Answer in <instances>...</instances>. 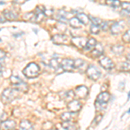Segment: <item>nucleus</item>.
I'll return each mask as SVG.
<instances>
[{
	"mask_svg": "<svg viewBox=\"0 0 130 130\" xmlns=\"http://www.w3.org/2000/svg\"><path fill=\"white\" fill-rule=\"evenodd\" d=\"M61 118L62 121H70L71 120V114L70 113H64L61 115Z\"/></svg>",
	"mask_w": 130,
	"mask_h": 130,
	"instance_id": "nucleus-26",
	"label": "nucleus"
},
{
	"mask_svg": "<svg viewBox=\"0 0 130 130\" xmlns=\"http://www.w3.org/2000/svg\"><path fill=\"white\" fill-rule=\"evenodd\" d=\"M20 127L22 129H26V130L27 129H32V125H31V123L29 121L24 120V121H21Z\"/></svg>",
	"mask_w": 130,
	"mask_h": 130,
	"instance_id": "nucleus-19",
	"label": "nucleus"
},
{
	"mask_svg": "<svg viewBox=\"0 0 130 130\" xmlns=\"http://www.w3.org/2000/svg\"><path fill=\"white\" fill-rule=\"evenodd\" d=\"M52 41L56 44H63V43H66L68 42V37L65 35L57 34L52 37Z\"/></svg>",
	"mask_w": 130,
	"mask_h": 130,
	"instance_id": "nucleus-12",
	"label": "nucleus"
},
{
	"mask_svg": "<svg viewBox=\"0 0 130 130\" xmlns=\"http://www.w3.org/2000/svg\"><path fill=\"white\" fill-rule=\"evenodd\" d=\"M96 40L95 38H89L87 40V43H86V45L84 47L85 50H91V49H94L95 47V44H96Z\"/></svg>",
	"mask_w": 130,
	"mask_h": 130,
	"instance_id": "nucleus-15",
	"label": "nucleus"
},
{
	"mask_svg": "<svg viewBox=\"0 0 130 130\" xmlns=\"http://www.w3.org/2000/svg\"><path fill=\"white\" fill-rule=\"evenodd\" d=\"M17 96V91L14 89H6L4 90L2 94V100L5 102H10L12 100H14Z\"/></svg>",
	"mask_w": 130,
	"mask_h": 130,
	"instance_id": "nucleus-4",
	"label": "nucleus"
},
{
	"mask_svg": "<svg viewBox=\"0 0 130 130\" xmlns=\"http://www.w3.org/2000/svg\"><path fill=\"white\" fill-rule=\"evenodd\" d=\"M10 82L13 85H15L17 89L21 90V91H26L28 89V86L24 82H23L18 76H15V75H12L10 77Z\"/></svg>",
	"mask_w": 130,
	"mask_h": 130,
	"instance_id": "nucleus-5",
	"label": "nucleus"
},
{
	"mask_svg": "<svg viewBox=\"0 0 130 130\" xmlns=\"http://www.w3.org/2000/svg\"><path fill=\"white\" fill-rule=\"evenodd\" d=\"M1 75H2V70H0V76H1Z\"/></svg>",
	"mask_w": 130,
	"mask_h": 130,
	"instance_id": "nucleus-41",
	"label": "nucleus"
},
{
	"mask_svg": "<svg viewBox=\"0 0 130 130\" xmlns=\"http://www.w3.org/2000/svg\"><path fill=\"white\" fill-rule=\"evenodd\" d=\"M39 71H40V68L38 65L35 62H31V63L27 65L26 68L23 70V73L28 78H34L38 75Z\"/></svg>",
	"mask_w": 130,
	"mask_h": 130,
	"instance_id": "nucleus-1",
	"label": "nucleus"
},
{
	"mask_svg": "<svg viewBox=\"0 0 130 130\" xmlns=\"http://www.w3.org/2000/svg\"><path fill=\"white\" fill-rule=\"evenodd\" d=\"M1 127L5 129H13L16 127V122L11 120L3 121L1 123Z\"/></svg>",
	"mask_w": 130,
	"mask_h": 130,
	"instance_id": "nucleus-13",
	"label": "nucleus"
},
{
	"mask_svg": "<svg viewBox=\"0 0 130 130\" xmlns=\"http://www.w3.org/2000/svg\"><path fill=\"white\" fill-rule=\"evenodd\" d=\"M60 63H61V62H60L59 59H51V60H50V66H51L52 68H54V69H57L58 67H59Z\"/></svg>",
	"mask_w": 130,
	"mask_h": 130,
	"instance_id": "nucleus-23",
	"label": "nucleus"
},
{
	"mask_svg": "<svg viewBox=\"0 0 130 130\" xmlns=\"http://www.w3.org/2000/svg\"><path fill=\"white\" fill-rule=\"evenodd\" d=\"M106 4L113 8H116L121 5V2L119 0H106Z\"/></svg>",
	"mask_w": 130,
	"mask_h": 130,
	"instance_id": "nucleus-21",
	"label": "nucleus"
},
{
	"mask_svg": "<svg viewBox=\"0 0 130 130\" xmlns=\"http://www.w3.org/2000/svg\"><path fill=\"white\" fill-rule=\"evenodd\" d=\"M122 39L123 41L125 42V43H129V39H130V34H129V30H127V32L125 33L124 35H123L122 37Z\"/></svg>",
	"mask_w": 130,
	"mask_h": 130,
	"instance_id": "nucleus-28",
	"label": "nucleus"
},
{
	"mask_svg": "<svg viewBox=\"0 0 130 130\" xmlns=\"http://www.w3.org/2000/svg\"><path fill=\"white\" fill-rule=\"evenodd\" d=\"M83 64H84V62H83L82 59H77V60L74 61V68H75V69L81 68Z\"/></svg>",
	"mask_w": 130,
	"mask_h": 130,
	"instance_id": "nucleus-25",
	"label": "nucleus"
},
{
	"mask_svg": "<svg viewBox=\"0 0 130 130\" xmlns=\"http://www.w3.org/2000/svg\"><path fill=\"white\" fill-rule=\"evenodd\" d=\"M75 93H76V95L80 98H85L86 96L88 95V93H89V89H88L87 87L82 85V86H77L75 88Z\"/></svg>",
	"mask_w": 130,
	"mask_h": 130,
	"instance_id": "nucleus-10",
	"label": "nucleus"
},
{
	"mask_svg": "<svg viewBox=\"0 0 130 130\" xmlns=\"http://www.w3.org/2000/svg\"><path fill=\"white\" fill-rule=\"evenodd\" d=\"M62 127H63L64 129H71V128H75V125L74 123H71L70 122V121H65V122H62Z\"/></svg>",
	"mask_w": 130,
	"mask_h": 130,
	"instance_id": "nucleus-22",
	"label": "nucleus"
},
{
	"mask_svg": "<svg viewBox=\"0 0 130 130\" xmlns=\"http://www.w3.org/2000/svg\"><path fill=\"white\" fill-rule=\"evenodd\" d=\"M76 18H78V20L82 23V24H87L89 21V17H88L87 15H85V14H83V13L78 14Z\"/></svg>",
	"mask_w": 130,
	"mask_h": 130,
	"instance_id": "nucleus-18",
	"label": "nucleus"
},
{
	"mask_svg": "<svg viewBox=\"0 0 130 130\" xmlns=\"http://www.w3.org/2000/svg\"><path fill=\"white\" fill-rule=\"evenodd\" d=\"M5 19L2 17H0V23H5Z\"/></svg>",
	"mask_w": 130,
	"mask_h": 130,
	"instance_id": "nucleus-38",
	"label": "nucleus"
},
{
	"mask_svg": "<svg viewBox=\"0 0 130 130\" xmlns=\"http://www.w3.org/2000/svg\"><path fill=\"white\" fill-rule=\"evenodd\" d=\"M0 5H5V2H4V1H0Z\"/></svg>",
	"mask_w": 130,
	"mask_h": 130,
	"instance_id": "nucleus-39",
	"label": "nucleus"
},
{
	"mask_svg": "<svg viewBox=\"0 0 130 130\" xmlns=\"http://www.w3.org/2000/svg\"><path fill=\"white\" fill-rule=\"evenodd\" d=\"M3 115H4L3 117L1 116V120H5V119H6V118H7V115H6V114H5V113H4V114H3Z\"/></svg>",
	"mask_w": 130,
	"mask_h": 130,
	"instance_id": "nucleus-37",
	"label": "nucleus"
},
{
	"mask_svg": "<svg viewBox=\"0 0 130 130\" xmlns=\"http://www.w3.org/2000/svg\"><path fill=\"white\" fill-rule=\"evenodd\" d=\"M110 98V95L107 92H102L99 95L97 96V99H96L95 102V107L97 108V109H103L105 108V106L108 103V100Z\"/></svg>",
	"mask_w": 130,
	"mask_h": 130,
	"instance_id": "nucleus-2",
	"label": "nucleus"
},
{
	"mask_svg": "<svg viewBox=\"0 0 130 130\" xmlns=\"http://www.w3.org/2000/svg\"><path fill=\"white\" fill-rule=\"evenodd\" d=\"M81 108H82V104L80 103V102H78V101H76V100L71 101V102H70L68 103L69 110L73 113L78 112V111L81 109Z\"/></svg>",
	"mask_w": 130,
	"mask_h": 130,
	"instance_id": "nucleus-9",
	"label": "nucleus"
},
{
	"mask_svg": "<svg viewBox=\"0 0 130 130\" xmlns=\"http://www.w3.org/2000/svg\"><path fill=\"white\" fill-rule=\"evenodd\" d=\"M102 115H97V116H96L95 118V120H94V121H93V122H95V123L93 124V126L97 125V124H98V122H99V121H100L101 120H102Z\"/></svg>",
	"mask_w": 130,
	"mask_h": 130,
	"instance_id": "nucleus-32",
	"label": "nucleus"
},
{
	"mask_svg": "<svg viewBox=\"0 0 130 130\" xmlns=\"http://www.w3.org/2000/svg\"><path fill=\"white\" fill-rule=\"evenodd\" d=\"M100 27L102 29V30L107 31L108 30V22H102L100 24Z\"/></svg>",
	"mask_w": 130,
	"mask_h": 130,
	"instance_id": "nucleus-30",
	"label": "nucleus"
},
{
	"mask_svg": "<svg viewBox=\"0 0 130 130\" xmlns=\"http://www.w3.org/2000/svg\"><path fill=\"white\" fill-rule=\"evenodd\" d=\"M90 30H91V33H93V34H98V32L100 30V25L93 24L90 27Z\"/></svg>",
	"mask_w": 130,
	"mask_h": 130,
	"instance_id": "nucleus-24",
	"label": "nucleus"
},
{
	"mask_svg": "<svg viewBox=\"0 0 130 130\" xmlns=\"http://www.w3.org/2000/svg\"><path fill=\"white\" fill-rule=\"evenodd\" d=\"M126 28V22L123 20L120 21V22L114 23L113 25L111 26V31L113 34H119Z\"/></svg>",
	"mask_w": 130,
	"mask_h": 130,
	"instance_id": "nucleus-6",
	"label": "nucleus"
},
{
	"mask_svg": "<svg viewBox=\"0 0 130 130\" xmlns=\"http://www.w3.org/2000/svg\"><path fill=\"white\" fill-rule=\"evenodd\" d=\"M75 96L74 95V93H73V91L72 90H70V91H68V92H65V95H64V98L66 99V98H71L72 99L73 97Z\"/></svg>",
	"mask_w": 130,
	"mask_h": 130,
	"instance_id": "nucleus-29",
	"label": "nucleus"
},
{
	"mask_svg": "<svg viewBox=\"0 0 130 130\" xmlns=\"http://www.w3.org/2000/svg\"><path fill=\"white\" fill-rule=\"evenodd\" d=\"M5 56H6L5 52L4 51V50H0V61H2V60H4V59H5Z\"/></svg>",
	"mask_w": 130,
	"mask_h": 130,
	"instance_id": "nucleus-34",
	"label": "nucleus"
},
{
	"mask_svg": "<svg viewBox=\"0 0 130 130\" xmlns=\"http://www.w3.org/2000/svg\"><path fill=\"white\" fill-rule=\"evenodd\" d=\"M86 74L91 80L97 81L101 76V71L94 65H90L86 70Z\"/></svg>",
	"mask_w": 130,
	"mask_h": 130,
	"instance_id": "nucleus-3",
	"label": "nucleus"
},
{
	"mask_svg": "<svg viewBox=\"0 0 130 130\" xmlns=\"http://www.w3.org/2000/svg\"><path fill=\"white\" fill-rule=\"evenodd\" d=\"M72 43L74 45H75L76 47L82 48V49H84L86 43H87V39L85 37H74L72 38Z\"/></svg>",
	"mask_w": 130,
	"mask_h": 130,
	"instance_id": "nucleus-11",
	"label": "nucleus"
},
{
	"mask_svg": "<svg viewBox=\"0 0 130 130\" xmlns=\"http://www.w3.org/2000/svg\"><path fill=\"white\" fill-rule=\"evenodd\" d=\"M23 34H24V33L22 32V33H21L20 35H23ZM18 36H19V35H14V37H18Z\"/></svg>",
	"mask_w": 130,
	"mask_h": 130,
	"instance_id": "nucleus-40",
	"label": "nucleus"
},
{
	"mask_svg": "<svg viewBox=\"0 0 130 130\" xmlns=\"http://www.w3.org/2000/svg\"><path fill=\"white\" fill-rule=\"evenodd\" d=\"M4 15L9 20H15L18 18V15L16 13H14L13 11H10V10H5L4 11Z\"/></svg>",
	"mask_w": 130,
	"mask_h": 130,
	"instance_id": "nucleus-16",
	"label": "nucleus"
},
{
	"mask_svg": "<svg viewBox=\"0 0 130 130\" xmlns=\"http://www.w3.org/2000/svg\"><path fill=\"white\" fill-rule=\"evenodd\" d=\"M120 70H127L128 71L129 70V63L128 62H124V63H122L121 65V67H120Z\"/></svg>",
	"mask_w": 130,
	"mask_h": 130,
	"instance_id": "nucleus-31",
	"label": "nucleus"
},
{
	"mask_svg": "<svg viewBox=\"0 0 130 130\" xmlns=\"http://www.w3.org/2000/svg\"><path fill=\"white\" fill-rule=\"evenodd\" d=\"M89 19L93 22V24H98V25H100V24L102 23V21H101L100 18H95V17H89Z\"/></svg>",
	"mask_w": 130,
	"mask_h": 130,
	"instance_id": "nucleus-27",
	"label": "nucleus"
},
{
	"mask_svg": "<svg viewBox=\"0 0 130 130\" xmlns=\"http://www.w3.org/2000/svg\"><path fill=\"white\" fill-rule=\"evenodd\" d=\"M111 50H112V51L115 53V55L119 56V55H121V53L123 52L124 47L121 45H115V46H113V47L111 48Z\"/></svg>",
	"mask_w": 130,
	"mask_h": 130,
	"instance_id": "nucleus-17",
	"label": "nucleus"
},
{
	"mask_svg": "<svg viewBox=\"0 0 130 130\" xmlns=\"http://www.w3.org/2000/svg\"><path fill=\"white\" fill-rule=\"evenodd\" d=\"M61 67L64 71H72L74 70V61L71 59H64L61 62Z\"/></svg>",
	"mask_w": 130,
	"mask_h": 130,
	"instance_id": "nucleus-7",
	"label": "nucleus"
},
{
	"mask_svg": "<svg viewBox=\"0 0 130 130\" xmlns=\"http://www.w3.org/2000/svg\"><path fill=\"white\" fill-rule=\"evenodd\" d=\"M43 14H45L47 16H50L53 14V11L52 10H45V11H43Z\"/></svg>",
	"mask_w": 130,
	"mask_h": 130,
	"instance_id": "nucleus-36",
	"label": "nucleus"
},
{
	"mask_svg": "<svg viewBox=\"0 0 130 130\" xmlns=\"http://www.w3.org/2000/svg\"><path fill=\"white\" fill-rule=\"evenodd\" d=\"M121 6H122V8L124 10H129V3L128 2H123L122 5H121Z\"/></svg>",
	"mask_w": 130,
	"mask_h": 130,
	"instance_id": "nucleus-33",
	"label": "nucleus"
},
{
	"mask_svg": "<svg viewBox=\"0 0 130 130\" xmlns=\"http://www.w3.org/2000/svg\"><path fill=\"white\" fill-rule=\"evenodd\" d=\"M24 2H26V0H13V3H16L18 5H22Z\"/></svg>",
	"mask_w": 130,
	"mask_h": 130,
	"instance_id": "nucleus-35",
	"label": "nucleus"
},
{
	"mask_svg": "<svg viewBox=\"0 0 130 130\" xmlns=\"http://www.w3.org/2000/svg\"><path fill=\"white\" fill-rule=\"evenodd\" d=\"M95 49L94 50H92V56H94V57H98V56H102V53H103V49H102V45L99 44L97 45V43L95 44Z\"/></svg>",
	"mask_w": 130,
	"mask_h": 130,
	"instance_id": "nucleus-14",
	"label": "nucleus"
},
{
	"mask_svg": "<svg viewBox=\"0 0 130 130\" xmlns=\"http://www.w3.org/2000/svg\"><path fill=\"white\" fill-rule=\"evenodd\" d=\"M99 64L102 67H103L104 69H107V70L113 69L115 66V63L112 62V60L108 57H103L102 59H101L99 61Z\"/></svg>",
	"mask_w": 130,
	"mask_h": 130,
	"instance_id": "nucleus-8",
	"label": "nucleus"
},
{
	"mask_svg": "<svg viewBox=\"0 0 130 130\" xmlns=\"http://www.w3.org/2000/svg\"><path fill=\"white\" fill-rule=\"evenodd\" d=\"M70 23V25L73 27V28H80L81 24H82V23L78 20V18H71Z\"/></svg>",
	"mask_w": 130,
	"mask_h": 130,
	"instance_id": "nucleus-20",
	"label": "nucleus"
}]
</instances>
